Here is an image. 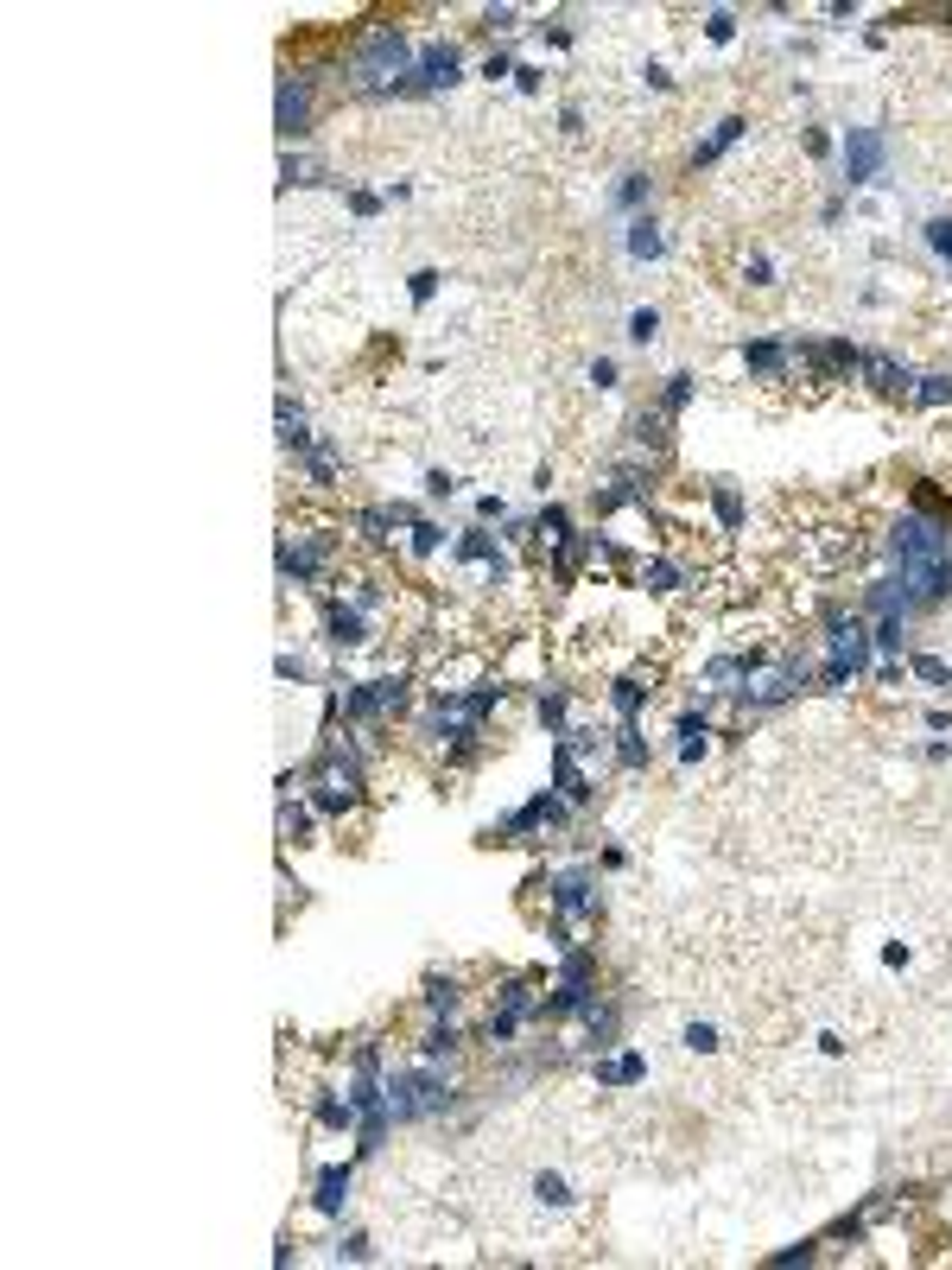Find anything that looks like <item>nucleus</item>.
<instances>
[{"instance_id":"obj_17","label":"nucleus","mask_w":952,"mask_h":1270,"mask_svg":"<svg viewBox=\"0 0 952 1270\" xmlns=\"http://www.w3.org/2000/svg\"><path fill=\"white\" fill-rule=\"evenodd\" d=\"M552 902H559L565 915H578V909H584V877H559V889H552Z\"/></svg>"},{"instance_id":"obj_6","label":"nucleus","mask_w":952,"mask_h":1270,"mask_svg":"<svg viewBox=\"0 0 952 1270\" xmlns=\"http://www.w3.org/2000/svg\"><path fill=\"white\" fill-rule=\"evenodd\" d=\"M305 121H312V89H305V77H286V83H280V134H286V141H299Z\"/></svg>"},{"instance_id":"obj_28","label":"nucleus","mask_w":952,"mask_h":1270,"mask_svg":"<svg viewBox=\"0 0 952 1270\" xmlns=\"http://www.w3.org/2000/svg\"><path fill=\"white\" fill-rule=\"evenodd\" d=\"M413 547L432 553V547H439V528H432V521H420V528H413Z\"/></svg>"},{"instance_id":"obj_21","label":"nucleus","mask_w":952,"mask_h":1270,"mask_svg":"<svg viewBox=\"0 0 952 1270\" xmlns=\"http://www.w3.org/2000/svg\"><path fill=\"white\" fill-rule=\"evenodd\" d=\"M425 1004L451 1010V1004H458V978H432V985H425Z\"/></svg>"},{"instance_id":"obj_3","label":"nucleus","mask_w":952,"mask_h":1270,"mask_svg":"<svg viewBox=\"0 0 952 1270\" xmlns=\"http://www.w3.org/2000/svg\"><path fill=\"white\" fill-rule=\"evenodd\" d=\"M444 1106H451V1093H444V1080L432 1074V1067L388 1080V1111L394 1118H425V1111H444Z\"/></svg>"},{"instance_id":"obj_26","label":"nucleus","mask_w":952,"mask_h":1270,"mask_svg":"<svg viewBox=\"0 0 952 1270\" xmlns=\"http://www.w3.org/2000/svg\"><path fill=\"white\" fill-rule=\"evenodd\" d=\"M915 673H920V680H934V687H940V680H952V668H946V661H934V654H920Z\"/></svg>"},{"instance_id":"obj_7","label":"nucleus","mask_w":952,"mask_h":1270,"mask_svg":"<svg viewBox=\"0 0 952 1270\" xmlns=\"http://www.w3.org/2000/svg\"><path fill=\"white\" fill-rule=\"evenodd\" d=\"M800 680H807V668H800V661H788V668H775V673H762L756 692H749V706H781Z\"/></svg>"},{"instance_id":"obj_25","label":"nucleus","mask_w":952,"mask_h":1270,"mask_svg":"<svg viewBox=\"0 0 952 1270\" xmlns=\"http://www.w3.org/2000/svg\"><path fill=\"white\" fill-rule=\"evenodd\" d=\"M654 331H660V312H635V318H629V337H635V343H648Z\"/></svg>"},{"instance_id":"obj_31","label":"nucleus","mask_w":952,"mask_h":1270,"mask_svg":"<svg viewBox=\"0 0 952 1270\" xmlns=\"http://www.w3.org/2000/svg\"><path fill=\"white\" fill-rule=\"evenodd\" d=\"M686 1048H718V1036H711V1029H699V1023H692V1029H686Z\"/></svg>"},{"instance_id":"obj_24","label":"nucleus","mask_w":952,"mask_h":1270,"mask_svg":"<svg viewBox=\"0 0 952 1270\" xmlns=\"http://www.w3.org/2000/svg\"><path fill=\"white\" fill-rule=\"evenodd\" d=\"M635 439H641V445H660V439H667V420H660V413H641V420H635Z\"/></svg>"},{"instance_id":"obj_1","label":"nucleus","mask_w":952,"mask_h":1270,"mask_svg":"<svg viewBox=\"0 0 952 1270\" xmlns=\"http://www.w3.org/2000/svg\"><path fill=\"white\" fill-rule=\"evenodd\" d=\"M896 559H901V598L908 610H927L952 591V521H934V515H901L896 521Z\"/></svg>"},{"instance_id":"obj_9","label":"nucleus","mask_w":952,"mask_h":1270,"mask_svg":"<svg viewBox=\"0 0 952 1270\" xmlns=\"http://www.w3.org/2000/svg\"><path fill=\"white\" fill-rule=\"evenodd\" d=\"M343 1194H350V1169H324L317 1175V1214H336Z\"/></svg>"},{"instance_id":"obj_30","label":"nucleus","mask_w":952,"mask_h":1270,"mask_svg":"<svg viewBox=\"0 0 952 1270\" xmlns=\"http://www.w3.org/2000/svg\"><path fill=\"white\" fill-rule=\"evenodd\" d=\"M617 706H622V712L641 706V687H635V680H622V687H617Z\"/></svg>"},{"instance_id":"obj_11","label":"nucleus","mask_w":952,"mask_h":1270,"mask_svg":"<svg viewBox=\"0 0 952 1270\" xmlns=\"http://www.w3.org/2000/svg\"><path fill=\"white\" fill-rule=\"evenodd\" d=\"M331 642H343V648H356V642H369V629H362V617H356V610H343V603H331Z\"/></svg>"},{"instance_id":"obj_10","label":"nucleus","mask_w":952,"mask_h":1270,"mask_svg":"<svg viewBox=\"0 0 952 1270\" xmlns=\"http://www.w3.org/2000/svg\"><path fill=\"white\" fill-rule=\"evenodd\" d=\"M629 254H635V261H654V254H660V223L635 216V223H629Z\"/></svg>"},{"instance_id":"obj_4","label":"nucleus","mask_w":952,"mask_h":1270,"mask_svg":"<svg viewBox=\"0 0 952 1270\" xmlns=\"http://www.w3.org/2000/svg\"><path fill=\"white\" fill-rule=\"evenodd\" d=\"M845 178L851 185H876L882 178V134L876 127H851L845 134Z\"/></svg>"},{"instance_id":"obj_18","label":"nucleus","mask_w":952,"mask_h":1270,"mask_svg":"<svg viewBox=\"0 0 952 1270\" xmlns=\"http://www.w3.org/2000/svg\"><path fill=\"white\" fill-rule=\"evenodd\" d=\"M927 248H934L940 261H952V216H934V223H927Z\"/></svg>"},{"instance_id":"obj_13","label":"nucleus","mask_w":952,"mask_h":1270,"mask_svg":"<svg viewBox=\"0 0 952 1270\" xmlns=\"http://www.w3.org/2000/svg\"><path fill=\"white\" fill-rule=\"evenodd\" d=\"M743 362H749L756 375H781V369H788V350H781V343H749Z\"/></svg>"},{"instance_id":"obj_23","label":"nucleus","mask_w":952,"mask_h":1270,"mask_svg":"<svg viewBox=\"0 0 952 1270\" xmlns=\"http://www.w3.org/2000/svg\"><path fill=\"white\" fill-rule=\"evenodd\" d=\"M686 394H692V375H667V394H660V406H667V413H680V406H686Z\"/></svg>"},{"instance_id":"obj_29","label":"nucleus","mask_w":952,"mask_h":1270,"mask_svg":"<svg viewBox=\"0 0 952 1270\" xmlns=\"http://www.w3.org/2000/svg\"><path fill=\"white\" fill-rule=\"evenodd\" d=\"M705 33H711V38H718V45H724V38L737 33V19H730V13H711V26H705Z\"/></svg>"},{"instance_id":"obj_27","label":"nucleus","mask_w":952,"mask_h":1270,"mask_svg":"<svg viewBox=\"0 0 952 1270\" xmlns=\"http://www.w3.org/2000/svg\"><path fill=\"white\" fill-rule=\"evenodd\" d=\"M432 293H439V274H432V267H425V274H413V299L425 305V299H432Z\"/></svg>"},{"instance_id":"obj_12","label":"nucleus","mask_w":952,"mask_h":1270,"mask_svg":"<svg viewBox=\"0 0 952 1270\" xmlns=\"http://www.w3.org/2000/svg\"><path fill=\"white\" fill-rule=\"evenodd\" d=\"M737 134H743V121H718V127H711V141H699V146H692V165H711V159H718L724 146L737 141Z\"/></svg>"},{"instance_id":"obj_8","label":"nucleus","mask_w":952,"mask_h":1270,"mask_svg":"<svg viewBox=\"0 0 952 1270\" xmlns=\"http://www.w3.org/2000/svg\"><path fill=\"white\" fill-rule=\"evenodd\" d=\"M857 369L870 375V388H876V394H896V388H908V375L896 369V356H882V350H876V356H864Z\"/></svg>"},{"instance_id":"obj_16","label":"nucleus","mask_w":952,"mask_h":1270,"mask_svg":"<svg viewBox=\"0 0 952 1270\" xmlns=\"http://www.w3.org/2000/svg\"><path fill=\"white\" fill-rule=\"evenodd\" d=\"M420 1048H425V1061H439V1055H451V1048H458V1029H451V1023H439V1029H425V1041H420Z\"/></svg>"},{"instance_id":"obj_19","label":"nucleus","mask_w":952,"mask_h":1270,"mask_svg":"<svg viewBox=\"0 0 952 1270\" xmlns=\"http://www.w3.org/2000/svg\"><path fill=\"white\" fill-rule=\"evenodd\" d=\"M946 401H952L946 375H920V406H946Z\"/></svg>"},{"instance_id":"obj_20","label":"nucleus","mask_w":952,"mask_h":1270,"mask_svg":"<svg viewBox=\"0 0 952 1270\" xmlns=\"http://www.w3.org/2000/svg\"><path fill=\"white\" fill-rule=\"evenodd\" d=\"M458 553H464V559H489V565H502V559H495V540H489V534H464Z\"/></svg>"},{"instance_id":"obj_14","label":"nucleus","mask_w":952,"mask_h":1270,"mask_svg":"<svg viewBox=\"0 0 952 1270\" xmlns=\"http://www.w3.org/2000/svg\"><path fill=\"white\" fill-rule=\"evenodd\" d=\"M552 762H559V794H565V800H584L591 788H584V776H578V762H572V750H559Z\"/></svg>"},{"instance_id":"obj_22","label":"nucleus","mask_w":952,"mask_h":1270,"mask_svg":"<svg viewBox=\"0 0 952 1270\" xmlns=\"http://www.w3.org/2000/svg\"><path fill=\"white\" fill-rule=\"evenodd\" d=\"M617 750H622V762H629V769H641V762H648V743H641V731H635V724L622 731V743H617Z\"/></svg>"},{"instance_id":"obj_15","label":"nucleus","mask_w":952,"mask_h":1270,"mask_svg":"<svg viewBox=\"0 0 952 1270\" xmlns=\"http://www.w3.org/2000/svg\"><path fill=\"white\" fill-rule=\"evenodd\" d=\"M648 191H654L648 178H641V172H629V178L617 185V210H641V204H648Z\"/></svg>"},{"instance_id":"obj_2","label":"nucleus","mask_w":952,"mask_h":1270,"mask_svg":"<svg viewBox=\"0 0 952 1270\" xmlns=\"http://www.w3.org/2000/svg\"><path fill=\"white\" fill-rule=\"evenodd\" d=\"M350 77H356V89H406L400 77H413V45L394 26H381V33H369L356 45Z\"/></svg>"},{"instance_id":"obj_5","label":"nucleus","mask_w":952,"mask_h":1270,"mask_svg":"<svg viewBox=\"0 0 952 1270\" xmlns=\"http://www.w3.org/2000/svg\"><path fill=\"white\" fill-rule=\"evenodd\" d=\"M451 83H458V52H451V45H425L420 71H413L406 89H451Z\"/></svg>"}]
</instances>
